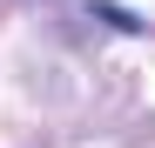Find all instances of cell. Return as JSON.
Returning <instances> with one entry per match:
<instances>
[{"mask_svg":"<svg viewBox=\"0 0 155 148\" xmlns=\"http://www.w3.org/2000/svg\"><path fill=\"white\" fill-rule=\"evenodd\" d=\"M94 20H108V27H121V34H142V14L135 7H115V0H94Z\"/></svg>","mask_w":155,"mask_h":148,"instance_id":"obj_1","label":"cell"}]
</instances>
